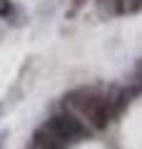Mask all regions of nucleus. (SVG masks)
Segmentation results:
<instances>
[{"mask_svg": "<svg viewBox=\"0 0 142 149\" xmlns=\"http://www.w3.org/2000/svg\"><path fill=\"white\" fill-rule=\"evenodd\" d=\"M42 127L53 134L55 139H60L65 147H67V144H75V142H82V139H87V134H90L87 124H85L82 119H77L72 112H67V109L53 114Z\"/></svg>", "mask_w": 142, "mask_h": 149, "instance_id": "nucleus-1", "label": "nucleus"}, {"mask_svg": "<svg viewBox=\"0 0 142 149\" xmlns=\"http://www.w3.org/2000/svg\"><path fill=\"white\" fill-rule=\"evenodd\" d=\"M80 114H82L85 119H87V124L95 129V132H102V129L110 127V122L115 119V107H112V97L110 95H100V92H95L92 97H90V102L80 109Z\"/></svg>", "mask_w": 142, "mask_h": 149, "instance_id": "nucleus-2", "label": "nucleus"}, {"mask_svg": "<svg viewBox=\"0 0 142 149\" xmlns=\"http://www.w3.org/2000/svg\"><path fill=\"white\" fill-rule=\"evenodd\" d=\"M30 149H65V144L60 142V139H55L45 127H40L35 134H32Z\"/></svg>", "mask_w": 142, "mask_h": 149, "instance_id": "nucleus-3", "label": "nucleus"}, {"mask_svg": "<svg viewBox=\"0 0 142 149\" xmlns=\"http://www.w3.org/2000/svg\"><path fill=\"white\" fill-rule=\"evenodd\" d=\"M107 3H110L112 13H122V10H125V3H127V0H107Z\"/></svg>", "mask_w": 142, "mask_h": 149, "instance_id": "nucleus-4", "label": "nucleus"}, {"mask_svg": "<svg viewBox=\"0 0 142 149\" xmlns=\"http://www.w3.org/2000/svg\"><path fill=\"white\" fill-rule=\"evenodd\" d=\"M13 10L10 0H0V17H8V13Z\"/></svg>", "mask_w": 142, "mask_h": 149, "instance_id": "nucleus-5", "label": "nucleus"}, {"mask_svg": "<svg viewBox=\"0 0 142 149\" xmlns=\"http://www.w3.org/2000/svg\"><path fill=\"white\" fill-rule=\"evenodd\" d=\"M135 77H137V85H140V90H142V62L137 65V74Z\"/></svg>", "mask_w": 142, "mask_h": 149, "instance_id": "nucleus-6", "label": "nucleus"}]
</instances>
